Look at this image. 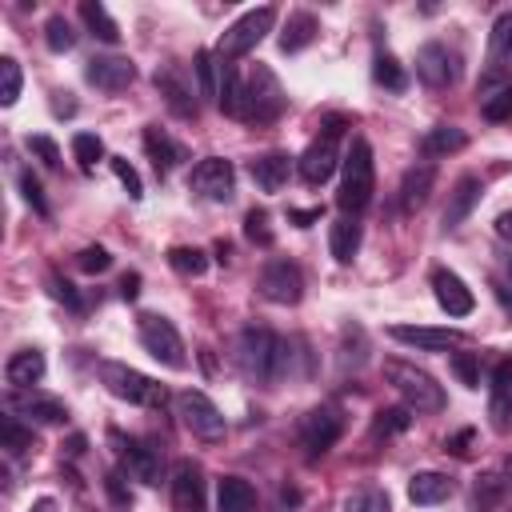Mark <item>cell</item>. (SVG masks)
Masks as SVG:
<instances>
[{
	"label": "cell",
	"instance_id": "obj_1",
	"mask_svg": "<svg viewBox=\"0 0 512 512\" xmlns=\"http://www.w3.org/2000/svg\"><path fill=\"white\" fill-rule=\"evenodd\" d=\"M236 364L256 384H276L288 368V340H280L268 328H244L236 336Z\"/></svg>",
	"mask_w": 512,
	"mask_h": 512
},
{
	"label": "cell",
	"instance_id": "obj_2",
	"mask_svg": "<svg viewBox=\"0 0 512 512\" xmlns=\"http://www.w3.org/2000/svg\"><path fill=\"white\" fill-rule=\"evenodd\" d=\"M372 188H376V164H372V144L364 136H352L344 160H340V192L336 204L344 208V216H356L372 204Z\"/></svg>",
	"mask_w": 512,
	"mask_h": 512
},
{
	"label": "cell",
	"instance_id": "obj_3",
	"mask_svg": "<svg viewBox=\"0 0 512 512\" xmlns=\"http://www.w3.org/2000/svg\"><path fill=\"white\" fill-rule=\"evenodd\" d=\"M384 380L400 392V400L412 408V412H444V388L436 384V376L432 372H424V368H416V364H408V360H384Z\"/></svg>",
	"mask_w": 512,
	"mask_h": 512
},
{
	"label": "cell",
	"instance_id": "obj_4",
	"mask_svg": "<svg viewBox=\"0 0 512 512\" xmlns=\"http://www.w3.org/2000/svg\"><path fill=\"white\" fill-rule=\"evenodd\" d=\"M96 372H100V384H104L112 396L128 400V404H140V408H160V404L168 400L164 384H156L152 376H144V372H136V368L120 364V360H104Z\"/></svg>",
	"mask_w": 512,
	"mask_h": 512
},
{
	"label": "cell",
	"instance_id": "obj_5",
	"mask_svg": "<svg viewBox=\"0 0 512 512\" xmlns=\"http://www.w3.org/2000/svg\"><path fill=\"white\" fill-rule=\"evenodd\" d=\"M272 24H276V8H272V4H260V8H252V12L236 16V20L220 32L216 60H236V56L252 52V48L272 32Z\"/></svg>",
	"mask_w": 512,
	"mask_h": 512
},
{
	"label": "cell",
	"instance_id": "obj_6",
	"mask_svg": "<svg viewBox=\"0 0 512 512\" xmlns=\"http://www.w3.org/2000/svg\"><path fill=\"white\" fill-rule=\"evenodd\" d=\"M284 104H288V96H284V84L276 80V72L268 64H256L244 84V120L272 124L284 112Z\"/></svg>",
	"mask_w": 512,
	"mask_h": 512
},
{
	"label": "cell",
	"instance_id": "obj_7",
	"mask_svg": "<svg viewBox=\"0 0 512 512\" xmlns=\"http://www.w3.org/2000/svg\"><path fill=\"white\" fill-rule=\"evenodd\" d=\"M176 412H180V424L196 436V440H220L224 436V412L204 396V392H196V388H184L180 396H176Z\"/></svg>",
	"mask_w": 512,
	"mask_h": 512
},
{
	"label": "cell",
	"instance_id": "obj_8",
	"mask_svg": "<svg viewBox=\"0 0 512 512\" xmlns=\"http://www.w3.org/2000/svg\"><path fill=\"white\" fill-rule=\"evenodd\" d=\"M188 188L212 204H228L236 196V168L224 156H204L192 172H188Z\"/></svg>",
	"mask_w": 512,
	"mask_h": 512
},
{
	"label": "cell",
	"instance_id": "obj_9",
	"mask_svg": "<svg viewBox=\"0 0 512 512\" xmlns=\"http://www.w3.org/2000/svg\"><path fill=\"white\" fill-rule=\"evenodd\" d=\"M140 344H144L148 356H156V360L168 364V368H184V364H188L184 340H180V332L172 328V320H164V316H152V312L140 316Z\"/></svg>",
	"mask_w": 512,
	"mask_h": 512
},
{
	"label": "cell",
	"instance_id": "obj_10",
	"mask_svg": "<svg viewBox=\"0 0 512 512\" xmlns=\"http://www.w3.org/2000/svg\"><path fill=\"white\" fill-rule=\"evenodd\" d=\"M340 432H344V412L336 404H316L300 420V444L308 456H324L340 440Z\"/></svg>",
	"mask_w": 512,
	"mask_h": 512
},
{
	"label": "cell",
	"instance_id": "obj_11",
	"mask_svg": "<svg viewBox=\"0 0 512 512\" xmlns=\"http://www.w3.org/2000/svg\"><path fill=\"white\" fill-rule=\"evenodd\" d=\"M260 296L272 300V304H296L304 296V276L292 260H268L260 268V280H256Z\"/></svg>",
	"mask_w": 512,
	"mask_h": 512
},
{
	"label": "cell",
	"instance_id": "obj_12",
	"mask_svg": "<svg viewBox=\"0 0 512 512\" xmlns=\"http://www.w3.org/2000/svg\"><path fill=\"white\" fill-rule=\"evenodd\" d=\"M416 76H420L428 88H448V84H456V76H460V56H456L448 44L428 40V44L416 52Z\"/></svg>",
	"mask_w": 512,
	"mask_h": 512
},
{
	"label": "cell",
	"instance_id": "obj_13",
	"mask_svg": "<svg viewBox=\"0 0 512 512\" xmlns=\"http://www.w3.org/2000/svg\"><path fill=\"white\" fill-rule=\"evenodd\" d=\"M116 444H120V460H124V468L140 480V484H160L164 480V460H160V448L156 444H148V440H136V436H112Z\"/></svg>",
	"mask_w": 512,
	"mask_h": 512
},
{
	"label": "cell",
	"instance_id": "obj_14",
	"mask_svg": "<svg viewBox=\"0 0 512 512\" xmlns=\"http://www.w3.org/2000/svg\"><path fill=\"white\" fill-rule=\"evenodd\" d=\"M388 336L400 344H412L420 352H448V348H460L468 340L460 328H424V324H392Z\"/></svg>",
	"mask_w": 512,
	"mask_h": 512
},
{
	"label": "cell",
	"instance_id": "obj_15",
	"mask_svg": "<svg viewBox=\"0 0 512 512\" xmlns=\"http://www.w3.org/2000/svg\"><path fill=\"white\" fill-rule=\"evenodd\" d=\"M156 88H160L164 104H168L180 120H196V112H200V104H196V88L184 80V72H180L176 64L156 68Z\"/></svg>",
	"mask_w": 512,
	"mask_h": 512
},
{
	"label": "cell",
	"instance_id": "obj_16",
	"mask_svg": "<svg viewBox=\"0 0 512 512\" xmlns=\"http://www.w3.org/2000/svg\"><path fill=\"white\" fill-rule=\"evenodd\" d=\"M172 508L204 512V468L196 460H176L172 468Z\"/></svg>",
	"mask_w": 512,
	"mask_h": 512
},
{
	"label": "cell",
	"instance_id": "obj_17",
	"mask_svg": "<svg viewBox=\"0 0 512 512\" xmlns=\"http://www.w3.org/2000/svg\"><path fill=\"white\" fill-rule=\"evenodd\" d=\"M84 80L104 92H124L136 80V64L128 56H92L84 68Z\"/></svg>",
	"mask_w": 512,
	"mask_h": 512
},
{
	"label": "cell",
	"instance_id": "obj_18",
	"mask_svg": "<svg viewBox=\"0 0 512 512\" xmlns=\"http://www.w3.org/2000/svg\"><path fill=\"white\" fill-rule=\"evenodd\" d=\"M508 76L512 80V12H500L492 32H488V72H484V84Z\"/></svg>",
	"mask_w": 512,
	"mask_h": 512
},
{
	"label": "cell",
	"instance_id": "obj_19",
	"mask_svg": "<svg viewBox=\"0 0 512 512\" xmlns=\"http://www.w3.org/2000/svg\"><path fill=\"white\" fill-rule=\"evenodd\" d=\"M336 164H340V148H336L332 136H316V140L300 152V160H296V168H300V176H304L308 184H324V180L336 172Z\"/></svg>",
	"mask_w": 512,
	"mask_h": 512
},
{
	"label": "cell",
	"instance_id": "obj_20",
	"mask_svg": "<svg viewBox=\"0 0 512 512\" xmlns=\"http://www.w3.org/2000/svg\"><path fill=\"white\" fill-rule=\"evenodd\" d=\"M432 292H436V304H440L448 316H468V312L476 308L472 288H468L456 272H448V268H436V272H432Z\"/></svg>",
	"mask_w": 512,
	"mask_h": 512
},
{
	"label": "cell",
	"instance_id": "obj_21",
	"mask_svg": "<svg viewBox=\"0 0 512 512\" xmlns=\"http://www.w3.org/2000/svg\"><path fill=\"white\" fill-rule=\"evenodd\" d=\"M44 352L40 348H20V352H12L8 356V364H4V380H8V388H16V392H28L32 384H40L44 380Z\"/></svg>",
	"mask_w": 512,
	"mask_h": 512
},
{
	"label": "cell",
	"instance_id": "obj_22",
	"mask_svg": "<svg viewBox=\"0 0 512 512\" xmlns=\"http://www.w3.org/2000/svg\"><path fill=\"white\" fill-rule=\"evenodd\" d=\"M432 184H436V164H432V160L412 164V168L404 172V180H400V208H404V212L424 208L428 196H432Z\"/></svg>",
	"mask_w": 512,
	"mask_h": 512
},
{
	"label": "cell",
	"instance_id": "obj_23",
	"mask_svg": "<svg viewBox=\"0 0 512 512\" xmlns=\"http://www.w3.org/2000/svg\"><path fill=\"white\" fill-rule=\"evenodd\" d=\"M480 192H484V184H480V176H460L456 180V188H452V196H448V208H444V228L452 232V228H460L468 216H472V208L480 204Z\"/></svg>",
	"mask_w": 512,
	"mask_h": 512
},
{
	"label": "cell",
	"instance_id": "obj_24",
	"mask_svg": "<svg viewBox=\"0 0 512 512\" xmlns=\"http://www.w3.org/2000/svg\"><path fill=\"white\" fill-rule=\"evenodd\" d=\"M12 408H16L20 416H28L32 424H64V420H68L64 400L44 396V392H16V396H12Z\"/></svg>",
	"mask_w": 512,
	"mask_h": 512
},
{
	"label": "cell",
	"instance_id": "obj_25",
	"mask_svg": "<svg viewBox=\"0 0 512 512\" xmlns=\"http://www.w3.org/2000/svg\"><path fill=\"white\" fill-rule=\"evenodd\" d=\"M248 172H252L260 192H280L288 184V176H292V156L288 152H264V156H256L248 164Z\"/></svg>",
	"mask_w": 512,
	"mask_h": 512
},
{
	"label": "cell",
	"instance_id": "obj_26",
	"mask_svg": "<svg viewBox=\"0 0 512 512\" xmlns=\"http://www.w3.org/2000/svg\"><path fill=\"white\" fill-rule=\"evenodd\" d=\"M216 104H220L224 116H240V120H244V80H240V68H236L232 60H220Z\"/></svg>",
	"mask_w": 512,
	"mask_h": 512
},
{
	"label": "cell",
	"instance_id": "obj_27",
	"mask_svg": "<svg viewBox=\"0 0 512 512\" xmlns=\"http://www.w3.org/2000/svg\"><path fill=\"white\" fill-rule=\"evenodd\" d=\"M488 412H492V428H496V432H504V428L512 424V364H496Z\"/></svg>",
	"mask_w": 512,
	"mask_h": 512
},
{
	"label": "cell",
	"instance_id": "obj_28",
	"mask_svg": "<svg viewBox=\"0 0 512 512\" xmlns=\"http://www.w3.org/2000/svg\"><path fill=\"white\" fill-rule=\"evenodd\" d=\"M456 492V484H452V476H444V472H416L412 480H408V500L412 504H440V500H448Z\"/></svg>",
	"mask_w": 512,
	"mask_h": 512
},
{
	"label": "cell",
	"instance_id": "obj_29",
	"mask_svg": "<svg viewBox=\"0 0 512 512\" xmlns=\"http://www.w3.org/2000/svg\"><path fill=\"white\" fill-rule=\"evenodd\" d=\"M144 148H148V156H152V164H156V172L164 176L172 164H180L184 160V148L164 132V128H156V124H148L144 128Z\"/></svg>",
	"mask_w": 512,
	"mask_h": 512
},
{
	"label": "cell",
	"instance_id": "obj_30",
	"mask_svg": "<svg viewBox=\"0 0 512 512\" xmlns=\"http://www.w3.org/2000/svg\"><path fill=\"white\" fill-rule=\"evenodd\" d=\"M216 508L220 512H252L256 508V488L244 476H224L216 488Z\"/></svg>",
	"mask_w": 512,
	"mask_h": 512
},
{
	"label": "cell",
	"instance_id": "obj_31",
	"mask_svg": "<svg viewBox=\"0 0 512 512\" xmlns=\"http://www.w3.org/2000/svg\"><path fill=\"white\" fill-rule=\"evenodd\" d=\"M316 32H320V20H316L312 12H292L288 24H284V32H280V52H300V48H308V44L316 40Z\"/></svg>",
	"mask_w": 512,
	"mask_h": 512
},
{
	"label": "cell",
	"instance_id": "obj_32",
	"mask_svg": "<svg viewBox=\"0 0 512 512\" xmlns=\"http://www.w3.org/2000/svg\"><path fill=\"white\" fill-rule=\"evenodd\" d=\"M328 248H332V256H336L340 264H352V256L360 252V224H356V216H340V220L332 224Z\"/></svg>",
	"mask_w": 512,
	"mask_h": 512
},
{
	"label": "cell",
	"instance_id": "obj_33",
	"mask_svg": "<svg viewBox=\"0 0 512 512\" xmlns=\"http://www.w3.org/2000/svg\"><path fill=\"white\" fill-rule=\"evenodd\" d=\"M80 20L88 24V32H92L96 40H104V44H120V24L108 16V8H104V4L84 0V4H80Z\"/></svg>",
	"mask_w": 512,
	"mask_h": 512
},
{
	"label": "cell",
	"instance_id": "obj_34",
	"mask_svg": "<svg viewBox=\"0 0 512 512\" xmlns=\"http://www.w3.org/2000/svg\"><path fill=\"white\" fill-rule=\"evenodd\" d=\"M464 144H468V132L456 128V124H436V128H428V136H424V152H428V156H452V152H460Z\"/></svg>",
	"mask_w": 512,
	"mask_h": 512
},
{
	"label": "cell",
	"instance_id": "obj_35",
	"mask_svg": "<svg viewBox=\"0 0 512 512\" xmlns=\"http://www.w3.org/2000/svg\"><path fill=\"white\" fill-rule=\"evenodd\" d=\"M0 448H4L8 456H24V452H32V448H36L32 428L20 424L16 416H4V420H0Z\"/></svg>",
	"mask_w": 512,
	"mask_h": 512
},
{
	"label": "cell",
	"instance_id": "obj_36",
	"mask_svg": "<svg viewBox=\"0 0 512 512\" xmlns=\"http://www.w3.org/2000/svg\"><path fill=\"white\" fill-rule=\"evenodd\" d=\"M372 76H376V84H384L388 92H404V88H408V72H404V64H400L392 52H376Z\"/></svg>",
	"mask_w": 512,
	"mask_h": 512
},
{
	"label": "cell",
	"instance_id": "obj_37",
	"mask_svg": "<svg viewBox=\"0 0 512 512\" xmlns=\"http://www.w3.org/2000/svg\"><path fill=\"white\" fill-rule=\"evenodd\" d=\"M344 512H392V500L384 488L368 484V488H356L348 500H344Z\"/></svg>",
	"mask_w": 512,
	"mask_h": 512
},
{
	"label": "cell",
	"instance_id": "obj_38",
	"mask_svg": "<svg viewBox=\"0 0 512 512\" xmlns=\"http://www.w3.org/2000/svg\"><path fill=\"white\" fill-rule=\"evenodd\" d=\"M192 72H196V92L216 100V84H220V64H216V56H212V52H196Z\"/></svg>",
	"mask_w": 512,
	"mask_h": 512
},
{
	"label": "cell",
	"instance_id": "obj_39",
	"mask_svg": "<svg viewBox=\"0 0 512 512\" xmlns=\"http://www.w3.org/2000/svg\"><path fill=\"white\" fill-rule=\"evenodd\" d=\"M168 264H172L180 276H204V268H208V256H204L200 248L176 244V248H168Z\"/></svg>",
	"mask_w": 512,
	"mask_h": 512
},
{
	"label": "cell",
	"instance_id": "obj_40",
	"mask_svg": "<svg viewBox=\"0 0 512 512\" xmlns=\"http://www.w3.org/2000/svg\"><path fill=\"white\" fill-rule=\"evenodd\" d=\"M72 156L80 160L84 172H92L96 160H104V140H100L96 132H76V136H72Z\"/></svg>",
	"mask_w": 512,
	"mask_h": 512
},
{
	"label": "cell",
	"instance_id": "obj_41",
	"mask_svg": "<svg viewBox=\"0 0 512 512\" xmlns=\"http://www.w3.org/2000/svg\"><path fill=\"white\" fill-rule=\"evenodd\" d=\"M20 84H24L20 64H16L12 56H0V104H4V108H12V104L20 100Z\"/></svg>",
	"mask_w": 512,
	"mask_h": 512
},
{
	"label": "cell",
	"instance_id": "obj_42",
	"mask_svg": "<svg viewBox=\"0 0 512 512\" xmlns=\"http://www.w3.org/2000/svg\"><path fill=\"white\" fill-rule=\"evenodd\" d=\"M412 424V408H380L372 420V436H396Z\"/></svg>",
	"mask_w": 512,
	"mask_h": 512
},
{
	"label": "cell",
	"instance_id": "obj_43",
	"mask_svg": "<svg viewBox=\"0 0 512 512\" xmlns=\"http://www.w3.org/2000/svg\"><path fill=\"white\" fill-rule=\"evenodd\" d=\"M480 112H484V120H492V124H504V120H512V80H508L504 88H496L492 96H484Z\"/></svg>",
	"mask_w": 512,
	"mask_h": 512
},
{
	"label": "cell",
	"instance_id": "obj_44",
	"mask_svg": "<svg viewBox=\"0 0 512 512\" xmlns=\"http://www.w3.org/2000/svg\"><path fill=\"white\" fill-rule=\"evenodd\" d=\"M44 44H48L52 52H68V48L76 44L72 24H68L64 16H48V20H44Z\"/></svg>",
	"mask_w": 512,
	"mask_h": 512
},
{
	"label": "cell",
	"instance_id": "obj_45",
	"mask_svg": "<svg viewBox=\"0 0 512 512\" xmlns=\"http://www.w3.org/2000/svg\"><path fill=\"white\" fill-rule=\"evenodd\" d=\"M452 372L464 388H480V356L476 352H452Z\"/></svg>",
	"mask_w": 512,
	"mask_h": 512
},
{
	"label": "cell",
	"instance_id": "obj_46",
	"mask_svg": "<svg viewBox=\"0 0 512 512\" xmlns=\"http://www.w3.org/2000/svg\"><path fill=\"white\" fill-rule=\"evenodd\" d=\"M244 236H248L252 244H260V248L272 244V228H268V212H264V208H252V212L244 216Z\"/></svg>",
	"mask_w": 512,
	"mask_h": 512
},
{
	"label": "cell",
	"instance_id": "obj_47",
	"mask_svg": "<svg viewBox=\"0 0 512 512\" xmlns=\"http://www.w3.org/2000/svg\"><path fill=\"white\" fill-rule=\"evenodd\" d=\"M112 172H116V180L124 184V192L132 196V200H140L144 196V184H140V172L124 160V156H112Z\"/></svg>",
	"mask_w": 512,
	"mask_h": 512
},
{
	"label": "cell",
	"instance_id": "obj_48",
	"mask_svg": "<svg viewBox=\"0 0 512 512\" xmlns=\"http://www.w3.org/2000/svg\"><path fill=\"white\" fill-rule=\"evenodd\" d=\"M24 144H28V152H32L44 168H60V148H56V140H48V136H28Z\"/></svg>",
	"mask_w": 512,
	"mask_h": 512
},
{
	"label": "cell",
	"instance_id": "obj_49",
	"mask_svg": "<svg viewBox=\"0 0 512 512\" xmlns=\"http://www.w3.org/2000/svg\"><path fill=\"white\" fill-rule=\"evenodd\" d=\"M20 196L40 212V216H48V200H44V188H40V180L28 172V168H20Z\"/></svg>",
	"mask_w": 512,
	"mask_h": 512
},
{
	"label": "cell",
	"instance_id": "obj_50",
	"mask_svg": "<svg viewBox=\"0 0 512 512\" xmlns=\"http://www.w3.org/2000/svg\"><path fill=\"white\" fill-rule=\"evenodd\" d=\"M76 264H80V272H108V268H112V256H108V248L88 244V248H80Z\"/></svg>",
	"mask_w": 512,
	"mask_h": 512
},
{
	"label": "cell",
	"instance_id": "obj_51",
	"mask_svg": "<svg viewBox=\"0 0 512 512\" xmlns=\"http://www.w3.org/2000/svg\"><path fill=\"white\" fill-rule=\"evenodd\" d=\"M48 288H52V296H56V300H64L68 308H76V312H80V296H76V288H72L68 280H60V276H48Z\"/></svg>",
	"mask_w": 512,
	"mask_h": 512
},
{
	"label": "cell",
	"instance_id": "obj_52",
	"mask_svg": "<svg viewBox=\"0 0 512 512\" xmlns=\"http://www.w3.org/2000/svg\"><path fill=\"white\" fill-rule=\"evenodd\" d=\"M104 484H108V492H112L116 504H132V496H128V488H124V476H120V472H108Z\"/></svg>",
	"mask_w": 512,
	"mask_h": 512
},
{
	"label": "cell",
	"instance_id": "obj_53",
	"mask_svg": "<svg viewBox=\"0 0 512 512\" xmlns=\"http://www.w3.org/2000/svg\"><path fill=\"white\" fill-rule=\"evenodd\" d=\"M500 488H504V484H500V476H492V472L476 480V496H484V500H496V496H500Z\"/></svg>",
	"mask_w": 512,
	"mask_h": 512
},
{
	"label": "cell",
	"instance_id": "obj_54",
	"mask_svg": "<svg viewBox=\"0 0 512 512\" xmlns=\"http://www.w3.org/2000/svg\"><path fill=\"white\" fill-rule=\"evenodd\" d=\"M288 220H292L296 228H308V224H316V220H320V208H292V212H288Z\"/></svg>",
	"mask_w": 512,
	"mask_h": 512
},
{
	"label": "cell",
	"instance_id": "obj_55",
	"mask_svg": "<svg viewBox=\"0 0 512 512\" xmlns=\"http://www.w3.org/2000/svg\"><path fill=\"white\" fill-rule=\"evenodd\" d=\"M120 296H124V300H136V296H140V276H136V272H128V276L120 280Z\"/></svg>",
	"mask_w": 512,
	"mask_h": 512
},
{
	"label": "cell",
	"instance_id": "obj_56",
	"mask_svg": "<svg viewBox=\"0 0 512 512\" xmlns=\"http://www.w3.org/2000/svg\"><path fill=\"white\" fill-rule=\"evenodd\" d=\"M492 296H496V304H500V308H504V312L512 316V292H508V288H504L500 280H492Z\"/></svg>",
	"mask_w": 512,
	"mask_h": 512
},
{
	"label": "cell",
	"instance_id": "obj_57",
	"mask_svg": "<svg viewBox=\"0 0 512 512\" xmlns=\"http://www.w3.org/2000/svg\"><path fill=\"white\" fill-rule=\"evenodd\" d=\"M496 236H504V240H512V208L496 216Z\"/></svg>",
	"mask_w": 512,
	"mask_h": 512
},
{
	"label": "cell",
	"instance_id": "obj_58",
	"mask_svg": "<svg viewBox=\"0 0 512 512\" xmlns=\"http://www.w3.org/2000/svg\"><path fill=\"white\" fill-rule=\"evenodd\" d=\"M468 440H472V432H460V436H452V440H448V448H452V452H464V444H468Z\"/></svg>",
	"mask_w": 512,
	"mask_h": 512
},
{
	"label": "cell",
	"instance_id": "obj_59",
	"mask_svg": "<svg viewBox=\"0 0 512 512\" xmlns=\"http://www.w3.org/2000/svg\"><path fill=\"white\" fill-rule=\"evenodd\" d=\"M296 500H300V496H296L292 488H284V492H280V504H284V508H288V504H296Z\"/></svg>",
	"mask_w": 512,
	"mask_h": 512
},
{
	"label": "cell",
	"instance_id": "obj_60",
	"mask_svg": "<svg viewBox=\"0 0 512 512\" xmlns=\"http://www.w3.org/2000/svg\"><path fill=\"white\" fill-rule=\"evenodd\" d=\"M508 276H512V256H508Z\"/></svg>",
	"mask_w": 512,
	"mask_h": 512
}]
</instances>
